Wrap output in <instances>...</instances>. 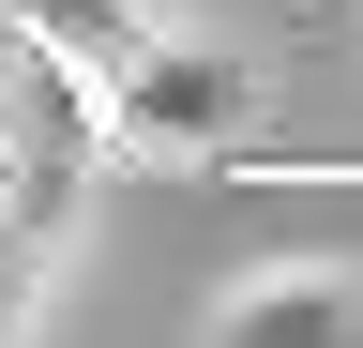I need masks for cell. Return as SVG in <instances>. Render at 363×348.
Instances as JSON below:
<instances>
[{
	"label": "cell",
	"mask_w": 363,
	"mask_h": 348,
	"mask_svg": "<svg viewBox=\"0 0 363 348\" xmlns=\"http://www.w3.org/2000/svg\"><path fill=\"white\" fill-rule=\"evenodd\" d=\"M242 106H257V76L227 61V46H197V30H152L121 76H106V152H136V167H212L227 137H242Z\"/></svg>",
	"instance_id": "cell-1"
},
{
	"label": "cell",
	"mask_w": 363,
	"mask_h": 348,
	"mask_svg": "<svg viewBox=\"0 0 363 348\" xmlns=\"http://www.w3.org/2000/svg\"><path fill=\"white\" fill-rule=\"evenodd\" d=\"M212 348H363V273L348 257H272L212 303Z\"/></svg>",
	"instance_id": "cell-2"
}]
</instances>
